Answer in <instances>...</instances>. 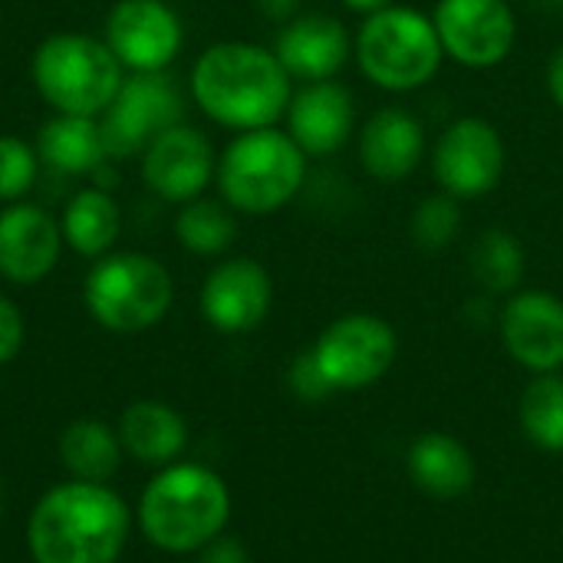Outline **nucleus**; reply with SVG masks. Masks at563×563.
<instances>
[{"instance_id": "29", "label": "nucleus", "mask_w": 563, "mask_h": 563, "mask_svg": "<svg viewBox=\"0 0 563 563\" xmlns=\"http://www.w3.org/2000/svg\"><path fill=\"white\" fill-rule=\"evenodd\" d=\"M40 155L16 135H0V201L13 205L36 185Z\"/></svg>"}, {"instance_id": "2", "label": "nucleus", "mask_w": 563, "mask_h": 563, "mask_svg": "<svg viewBox=\"0 0 563 563\" xmlns=\"http://www.w3.org/2000/svg\"><path fill=\"white\" fill-rule=\"evenodd\" d=\"M129 528V508L112 488L73 478L36 501L26 544L33 563H119Z\"/></svg>"}, {"instance_id": "18", "label": "nucleus", "mask_w": 563, "mask_h": 563, "mask_svg": "<svg viewBox=\"0 0 563 563\" xmlns=\"http://www.w3.org/2000/svg\"><path fill=\"white\" fill-rule=\"evenodd\" d=\"M63 247V231L49 211L30 201H13L0 211V277L10 284L43 280Z\"/></svg>"}, {"instance_id": "1", "label": "nucleus", "mask_w": 563, "mask_h": 563, "mask_svg": "<svg viewBox=\"0 0 563 563\" xmlns=\"http://www.w3.org/2000/svg\"><path fill=\"white\" fill-rule=\"evenodd\" d=\"M191 99L218 125L234 132L267 129L287 115L294 79L277 53L244 40L208 46L191 66Z\"/></svg>"}, {"instance_id": "9", "label": "nucleus", "mask_w": 563, "mask_h": 563, "mask_svg": "<svg viewBox=\"0 0 563 563\" xmlns=\"http://www.w3.org/2000/svg\"><path fill=\"white\" fill-rule=\"evenodd\" d=\"M508 172V145L495 122L482 115H462L449 122L432 145V175L439 191L475 201L492 195Z\"/></svg>"}, {"instance_id": "20", "label": "nucleus", "mask_w": 563, "mask_h": 563, "mask_svg": "<svg viewBox=\"0 0 563 563\" xmlns=\"http://www.w3.org/2000/svg\"><path fill=\"white\" fill-rule=\"evenodd\" d=\"M412 485L439 501H452L472 492L475 485V459L472 452L445 435V432H426L412 442L406 459Z\"/></svg>"}, {"instance_id": "17", "label": "nucleus", "mask_w": 563, "mask_h": 563, "mask_svg": "<svg viewBox=\"0 0 563 563\" xmlns=\"http://www.w3.org/2000/svg\"><path fill=\"white\" fill-rule=\"evenodd\" d=\"M353 125H356V109L343 82L320 79V82H300V89H294L287 106V132L303 148L307 158L336 155L353 139Z\"/></svg>"}, {"instance_id": "14", "label": "nucleus", "mask_w": 563, "mask_h": 563, "mask_svg": "<svg viewBox=\"0 0 563 563\" xmlns=\"http://www.w3.org/2000/svg\"><path fill=\"white\" fill-rule=\"evenodd\" d=\"M498 333L505 353L534 376L563 369L561 297L548 290H515L498 310Z\"/></svg>"}, {"instance_id": "23", "label": "nucleus", "mask_w": 563, "mask_h": 563, "mask_svg": "<svg viewBox=\"0 0 563 563\" xmlns=\"http://www.w3.org/2000/svg\"><path fill=\"white\" fill-rule=\"evenodd\" d=\"M63 244H69L82 257H106L122 234V211L115 198L102 188H82L69 198L63 221Z\"/></svg>"}, {"instance_id": "21", "label": "nucleus", "mask_w": 563, "mask_h": 563, "mask_svg": "<svg viewBox=\"0 0 563 563\" xmlns=\"http://www.w3.org/2000/svg\"><path fill=\"white\" fill-rule=\"evenodd\" d=\"M115 432H119L122 449L135 462L155 465V468L172 465L185 452V445H188V426H185V419L172 406L155 402V399L132 402L119 416Z\"/></svg>"}, {"instance_id": "36", "label": "nucleus", "mask_w": 563, "mask_h": 563, "mask_svg": "<svg viewBox=\"0 0 563 563\" xmlns=\"http://www.w3.org/2000/svg\"><path fill=\"white\" fill-rule=\"evenodd\" d=\"M3 505H7V492H3V482H0V515H3Z\"/></svg>"}, {"instance_id": "19", "label": "nucleus", "mask_w": 563, "mask_h": 563, "mask_svg": "<svg viewBox=\"0 0 563 563\" xmlns=\"http://www.w3.org/2000/svg\"><path fill=\"white\" fill-rule=\"evenodd\" d=\"M429 152L426 125L402 106H386L373 112L356 132V155L369 178L402 181L409 178Z\"/></svg>"}, {"instance_id": "35", "label": "nucleus", "mask_w": 563, "mask_h": 563, "mask_svg": "<svg viewBox=\"0 0 563 563\" xmlns=\"http://www.w3.org/2000/svg\"><path fill=\"white\" fill-rule=\"evenodd\" d=\"M346 10H353V13H360V16H369V13H379V10H386V7H393L396 0H340Z\"/></svg>"}, {"instance_id": "11", "label": "nucleus", "mask_w": 563, "mask_h": 563, "mask_svg": "<svg viewBox=\"0 0 563 563\" xmlns=\"http://www.w3.org/2000/svg\"><path fill=\"white\" fill-rule=\"evenodd\" d=\"M432 23L445 59L465 69H495L518 43V16L508 0H439Z\"/></svg>"}, {"instance_id": "26", "label": "nucleus", "mask_w": 563, "mask_h": 563, "mask_svg": "<svg viewBox=\"0 0 563 563\" xmlns=\"http://www.w3.org/2000/svg\"><path fill=\"white\" fill-rule=\"evenodd\" d=\"M175 238L185 251H191L198 257L224 254L238 238L234 211L224 201L195 198V201L181 205V211L175 218Z\"/></svg>"}, {"instance_id": "10", "label": "nucleus", "mask_w": 563, "mask_h": 563, "mask_svg": "<svg viewBox=\"0 0 563 563\" xmlns=\"http://www.w3.org/2000/svg\"><path fill=\"white\" fill-rule=\"evenodd\" d=\"M181 115H185L181 92L165 69L129 73L109 109L99 115L109 158L142 155L165 129L178 125Z\"/></svg>"}, {"instance_id": "34", "label": "nucleus", "mask_w": 563, "mask_h": 563, "mask_svg": "<svg viewBox=\"0 0 563 563\" xmlns=\"http://www.w3.org/2000/svg\"><path fill=\"white\" fill-rule=\"evenodd\" d=\"M548 92H551L554 106L563 112V43L554 49V56L548 63Z\"/></svg>"}, {"instance_id": "4", "label": "nucleus", "mask_w": 563, "mask_h": 563, "mask_svg": "<svg viewBox=\"0 0 563 563\" xmlns=\"http://www.w3.org/2000/svg\"><path fill=\"white\" fill-rule=\"evenodd\" d=\"M221 201L231 211L264 218L287 208L307 181V155L277 125L238 132L214 172Z\"/></svg>"}, {"instance_id": "16", "label": "nucleus", "mask_w": 563, "mask_h": 563, "mask_svg": "<svg viewBox=\"0 0 563 563\" xmlns=\"http://www.w3.org/2000/svg\"><path fill=\"white\" fill-rule=\"evenodd\" d=\"M274 53L294 82L336 79L353 59V33L340 16L330 13H297L277 33Z\"/></svg>"}, {"instance_id": "33", "label": "nucleus", "mask_w": 563, "mask_h": 563, "mask_svg": "<svg viewBox=\"0 0 563 563\" xmlns=\"http://www.w3.org/2000/svg\"><path fill=\"white\" fill-rule=\"evenodd\" d=\"M254 3H257V10H261L267 20H277V23L294 20L297 10H300V0H254Z\"/></svg>"}, {"instance_id": "22", "label": "nucleus", "mask_w": 563, "mask_h": 563, "mask_svg": "<svg viewBox=\"0 0 563 563\" xmlns=\"http://www.w3.org/2000/svg\"><path fill=\"white\" fill-rule=\"evenodd\" d=\"M36 155L40 162H46L49 168L63 175H89L109 158L99 119L63 115V112L43 122L40 139H36Z\"/></svg>"}, {"instance_id": "31", "label": "nucleus", "mask_w": 563, "mask_h": 563, "mask_svg": "<svg viewBox=\"0 0 563 563\" xmlns=\"http://www.w3.org/2000/svg\"><path fill=\"white\" fill-rule=\"evenodd\" d=\"M23 336H26L23 313L16 310L13 300H7L0 294V366H7L10 360H16V353L23 350Z\"/></svg>"}, {"instance_id": "6", "label": "nucleus", "mask_w": 563, "mask_h": 563, "mask_svg": "<svg viewBox=\"0 0 563 563\" xmlns=\"http://www.w3.org/2000/svg\"><path fill=\"white\" fill-rule=\"evenodd\" d=\"M33 86L53 112L99 119L115 99L125 69L106 40L86 33H53L33 53Z\"/></svg>"}, {"instance_id": "32", "label": "nucleus", "mask_w": 563, "mask_h": 563, "mask_svg": "<svg viewBox=\"0 0 563 563\" xmlns=\"http://www.w3.org/2000/svg\"><path fill=\"white\" fill-rule=\"evenodd\" d=\"M201 563H247V551L238 538H214L201 548Z\"/></svg>"}, {"instance_id": "12", "label": "nucleus", "mask_w": 563, "mask_h": 563, "mask_svg": "<svg viewBox=\"0 0 563 563\" xmlns=\"http://www.w3.org/2000/svg\"><path fill=\"white\" fill-rule=\"evenodd\" d=\"M185 43V26L165 0H119L106 16V46L125 73L168 69Z\"/></svg>"}, {"instance_id": "15", "label": "nucleus", "mask_w": 563, "mask_h": 563, "mask_svg": "<svg viewBox=\"0 0 563 563\" xmlns=\"http://www.w3.org/2000/svg\"><path fill=\"white\" fill-rule=\"evenodd\" d=\"M274 300L271 274L254 257L221 261L201 287V317L218 333H247L264 323Z\"/></svg>"}, {"instance_id": "27", "label": "nucleus", "mask_w": 563, "mask_h": 563, "mask_svg": "<svg viewBox=\"0 0 563 563\" xmlns=\"http://www.w3.org/2000/svg\"><path fill=\"white\" fill-rule=\"evenodd\" d=\"M521 429L525 435L544 449V452H563V376L561 373H541L525 389L521 406Z\"/></svg>"}, {"instance_id": "13", "label": "nucleus", "mask_w": 563, "mask_h": 563, "mask_svg": "<svg viewBox=\"0 0 563 563\" xmlns=\"http://www.w3.org/2000/svg\"><path fill=\"white\" fill-rule=\"evenodd\" d=\"M218 172V155L211 139L195 125H172L165 129L145 152H142V181L162 201L188 205L205 195Z\"/></svg>"}, {"instance_id": "24", "label": "nucleus", "mask_w": 563, "mask_h": 563, "mask_svg": "<svg viewBox=\"0 0 563 563\" xmlns=\"http://www.w3.org/2000/svg\"><path fill=\"white\" fill-rule=\"evenodd\" d=\"M122 452L125 449L119 442V432L96 419L73 422L59 439V459L76 482L106 485L119 472Z\"/></svg>"}, {"instance_id": "30", "label": "nucleus", "mask_w": 563, "mask_h": 563, "mask_svg": "<svg viewBox=\"0 0 563 563\" xmlns=\"http://www.w3.org/2000/svg\"><path fill=\"white\" fill-rule=\"evenodd\" d=\"M287 383L294 389L297 399H307V402H320L327 399L333 389L327 383V376L320 373L317 360H313V350H303L294 363H290V373H287Z\"/></svg>"}, {"instance_id": "25", "label": "nucleus", "mask_w": 563, "mask_h": 563, "mask_svg": "<svg viewBox=\"0 0 563 563\" xmlns=\"http://www.w3.org/2000/svg\"><path fill=\"white\" fill-rule=\"evenodd\" d=\"M525 244L505 231V228H488L485 234H478L475 247H472V274L478 280V287H485L488 294H515L525 280Z\"/></svg>"}, {"instance_id": "5", "label": "nucleus", "mask_w": 563, "mask_h": 563, "mask_svg": "<svg viewBox=\"0 0 563 563\" xmlns=\"http://www.w3.org/2000/svg\"><path fill=\"white\" fill-rule=\"evenodd\" d=\"M353 59L360 73L383 92H416L435 79L445 49L432 16L416 7H386L363 16L353 36Z\"/></svg>"}, {"instance_id": "7", "label": "nucleus", "mask_w": 563, "mask_h": 563, "mask_svg": "<svg viewBox=\"0 0 563 563\" xmlns=\"http://www.w3.org/2000/svg\"><path fill=\"white\" fill-rule=\"evenodd\" d=\"M82 297L89 317L99 327L112 333H142L165 320L175 284L162 261L125 251L106 254L92 264Z\"/></svg>"}, {"instance_id": "3", "label": "nucleus", "mask_w": 563, "mask_h": 563, "mask_svg": "<svg viewBox=\"0 0 563 563\" xmlns=\"http://www.w3.org/2000/svg\"><path fill=\"white\" fill-rule=\"evenodd\" d=\"M231 492L221 475L201 465H165L142 492V534L168 554H191L224 534Z\"/></svg>"}, {"instance_id": "8", "label": "nucleus", "mask_w": 563, "mask_h": 563, "mask_svg": "<svg viewBox=\"0 0 563 563\" xmlns=\"http://www.w3.org/2000/svg\"><path fill=\"white\" fill-rule=\"evenodd\" d=\"M333 393H356L379 383L399 353L396 330L376 313L336 317L310 346Z\"/></svg>"}, {"instance_id": "28", "label": "nucleus", "mask_w": 563, "mask_h": 563, "mask_svg": "<svg viewBox=\"0 0 563 563\" xmlns=\"http://www.w3.org/2000/svg\"><path fill=\"white\" fill-rule=\"evenodd\" d=\"M462 231V201L439 191V195H429L416 205V214H412V241L422 247V251H445Z\"/></svg>"}]
</instances>
